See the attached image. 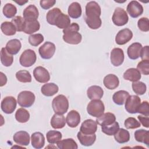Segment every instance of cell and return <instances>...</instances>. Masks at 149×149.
Masks as SVG:
<instances>
[{
    "instance_id": "cell-54",
    "label": "cell",
    "mask_w": 149,
    "mask_h": 149,
    "mask_svg": "<svg viewBox=\"0 0 149 149\" xmlns=\"http://www.w3.org/2000/svg\"><path fill=\"white\" fill-rule=\"evenodd\" d=\"M1 74V83H0V86L2 87L4 85H5L6 84L7 82V77L6 76V75L3 73L2 72L0 73Z\"/></svg>"
},
{
    "instance_id": "cell-17",
    "label": "cell",
    "mask_w": 149,
    "mask_h": 149,
    "mask_svg": "<svg viewBox=\"0 0 149 149\" xmlns=\"http://www.w3.org/2000/svg\"><path fill=\"white\" fill-rule=\"evenodd\" d=\"M13 141L22 146H28L30 143V135L26 131H19L15 133L13 136Z\"/></svg>"
},
{
    "instance_id": "cell-34",
    "label": "cell",
    "mask_w": 149,
    "mask_h": 149,
    "mask_svg": "<svg viewBox=\"0 0 149 149\" xmlns=\"http://www.w3.org/2000/svg\"><path fill=\"white\" fill-rule=\"evenodd\" d=\"M57 147L59 149H77L78 148L76 142L72 138L59 141L57 143Z\"/></svg>"
},
{
    "instance_id": "cell-55",
    "label": "cell",
    "mask_w": 149,
    "mask_h": 149,
    "mask_svg": "<svg viewBox=\"0 0 149 149\" xmlns=\"http://www.w3.org/2000/svg\"><path fill=\"white\" fill-rule=\"evenodd\" d=\"M15 2L16 3H17V4H19V5L22 6V5H23L24 4L26 3L27 2H28V1H22V0H20V1H15Z\"/></svg>"
},
{
    "instance_id": "cell-33",
    "label": "cell",
    "mask_w": 149,
    "mask_h": 149,
    "mask_svg": "<svg viewBox=\"0 0 149 149\" xmlns=\"http://www.w3.org/2000/svg\"><path fill=\"white\" fill-rule=\"evenodd\" d=\"M115 140L120 144H123L127 143L130 140L129 132L123 128L119 129L118 132L114 134Z\"/></svg>"
},
{
    "instance_id": "cell-47",
    "label": "cell",
    "mask_w": 149,
    "mask_h": 149,
    "mask_svg": "<svg viewBox=\"0 0 149 149\" xmlns=\"http://www.w3.org/2000/svg\"><path fill=\"white\" fill-rule=\"evenodd\" d=\"M137 69L144 75L149 74V60H142L138 63Z\"/></svg>"
},
{
    "instance_id": "cell-28",
    "label": "cell",
    "mask_w": 149,
    "mask_h": 149,
    "mask_svg": "<svg viewBox=\"0 0 149 149\" xmlns=\"http://www.w3.org/2000/svg\"><path fill=\"white\" fill-rule=\"evenodd\" d=\"M68 12L69 16L73 19H77L80 17L82 13L80 4L77 2H72L68 8Z\"/></svg>"
},
{
    "instance_id": "cell-11",
    "label": "cell",
    "mask_w": 149,
    "mask_h": 149,
    "mask_svg": "<svg viewBox=\"0 0 149 149\" xmlns=\"http://www.w3.org/2000/svg\"><path fill=\"white\" fill-rule=\"evenodd\" d=\"M33 76L36 81L41 83H45L50 80L49 72L42 66H37L33 70Z\"/></svg>"
},
{
    "instance_id": "cell-12",
    "label": "cell",
    "mask_w": 149,
    "mask_h": 149,
    "mask_svg": "<svg viewBox=\"0 0 149 149\" xmlns=\"http://www.w3.org/2000/svg\"><path fill=\"white\" fill-rule=\"evenodd\" d=\"M127 12L133 18H137L143 13V6L137 1H130L127 6Z\"/></svg>"
},
{
    "instance_id": "cell-32",
    "label": "cell",
    "mask_w": 149,
    "mask_h": 149,
    "mask_svg": "<svg viewBox=\"0 0 149 149\" xmlns=\"http://www.w3.org/2000/svg\"><path fill=\"white\" fill-rule=\"evenodd\" d=\"M135 140L140 143H142L149 146V132L144 129L137 130L134 132Z\"/></svg>"
},
{
    "instance_id": "cell-6",
    "label": "cell",
    "mask_w": 149,
    "mask_h": 149,
    "mask_svg": "<svg viewBox=\"0 0 149 149\" xmlns=\"http://www.w3.org/2000/svg\"><path fill=\"white\" fill-rule=\"evenodd\" d=\"M37 60L36 52L31 49H27L23 51L19 58L20 64L24 67L28 68L33 65Z\"/></svg>"
},
{
    "instance_id": "cell-3",
    "label": "cell",
    "mask_w": 149,
    "mask_h": 149,
    "mask_svg": "<svg viewBox=\"0 0 149 149\" xmlns=\"http://www.w3.org/2000/svg\"><path fill=\"white\" fill-rule=\"evenodd\" d=\"M105 107L103 102L100 100H93L87 105V113L95 118L100 116L104 113Z\"/></svg>"
},
{
    "instance_id": "cell-13",
    "label": "cell",
    "mask_w": 149,
    "mask_h": 149,
    "mask_svg": "<svg viewBox=\"0 0 149 149\" xmlns=\"http://www.w3.org/2000/svg\"><path fill=\"white\" fill-rule=\"evenodd\" d=\"M124 52L121 48H115L111 51L110 59L111 63L114 66L116 67L121 65L124 61Z\"/></svg>"
},
{
    "instance_id": "cell-50",
    "label": "cell",
    "mask_w": 149,
    "mask_h": 149,
    "mask_svg": "<svg viewBox=\"0 0 149 149\" xmlns=\"http://www.w3.org/2000/svg\"><path fill=\"white\" fill-rule=\"evenodd\" d=\"M137 113H141L146 116H149V104L148 101H144L140 103L137 110Z\"/></svg>"
},
{
    "instance_id": "cell-16",
    "label": "cell",
    "mask_w": 149,
    "mask_h": 149,
    "mask_svg": "<svg viewBox=\"0 0 149 149\" xmlns=\"http://www.w3.org/2000/svg\"><path fill=\"white\" fill-rule=\"evenodd\" d=\"M23 18L26 21L37 20L39 16L37 8L34 5H30L23 10Z\"/></svg>"
},
{
    "instance_id": "cell-29",
    "label": "cell",
    "mask_w": 149,
    "mask_h": 149,
    "mask_svg": "<svg viewBox=\"0 0 149 149\" xmlns=\"http://www.w3.org/2000/svg\"><path fill=\"white\" fill-rule=\"evenodd\" d=\"M66 124L65 118L63 115L55 113L51 119V125L55 129H62Z\"/></svg>"
},
{
    "instance_id": "cell-46",
    "label": "cell",
    "mask_w": 149,
    "mask_h": 149,
    "mask_svg": "<svg viewBox=\"0 0 149 149\" xmlns=\"http://www.w3.org/2000/svg\"><path fill=\"white\" fill-rule=\"evenodd\" d=\"M11 22L14 24L17 31H23L25 24V20L20 16H16L14 17Z\"/></svg>"
},
{
    "instance_id": "cell-4",
    "label": "cell",
    "mask_w": 149,
    "mask_h": 149,
    "mask_svg": "<svg viewBox=\"0 0 149 149\" xmlns=\"http://www.w3.org/2000/svg\"><path fill=\"white\" fill-rule=\"evenodd\" d=\"M101 14V9L99 4L95 1H90L86 6L84 19H98Z\"/></svg>"
},
{
    "instance_id": "cell-49",
    "label": "cell",
    "mask_w": 149,
    "mask_h": 149,
    "mask_svg": "<svg viewBox=\"0 0 149 149\" xmlns=\"http://www.w3.org/2000/svg\"><path fill=\"white\" fill-rule=\"evenodd\" d=\"M139 29L144 32L149 31V20L147 17H141L137 22Z\"/></svg>"
},
{
    "instance_id": "cell-18",
    "label": "cell",
    "mask_w": 149,
    "mask_h": 149,
    "mask_svg": "<svg viewBox=\"0 0 149 149\" xmlns=\"http://www.w3.org/2000/svg\"><path fill=\"white\" fill-rule=\"evenodd\" d=\"M143 47L139 42H134L129 46L127 49L128 57L132 60L138 59L140 56L141 51Z\"/></svg>"
},
{
    "instance_id": "cell-37",
    "label": "cell",
    "mask_w": 149,
    "mask_h": 149,
    "mask_svg": "<svg viewBox=\"0 0 149 149\" xmlns=\"http://www.w3.org/2000/svg\"><path fill=\"white\" fill-rule=\"evenodd\" d=\"M2 32L6 36H11L15 34L16 29L11 22H4L1 25Z\"/></svg>"
},
{
    "instance_id": "cell-24",
    "label": "cell",
    "mask_w": 149,
    "mask_h": 149,
    "mask_svg": "<svg viewBox=\"0 0 149 149\" xmlns=\"http://www.w3.org/2000/svg\"><path fill=\"white\" fill-rule=\"evenodd\" d=\"M31 141L33 147L40 149L44 146L45 137L41 132H34L31 136Z\"/></svg>"
},
{
    "instance_id": "cell-30",
    "label": "cell",
    "mask_w": 149,
    "mask_h": 149,
    "mask_svg": "<svg viewBox=\"0 0 149 149\" xmlns=\"http://www.w3.org/2000/svg\"><path fill=\"white\" fill-rule=\"evenodd\" d=\"M129 93L125 90H119L115 92L112 96L113 101L118 105H123L129 96Z\"/></svg>"
},
{
    "instance_id": "cell-35",
    "label": "cell",
    "mask_w": 149,
    "mask_h": 149,
    "mask_svg": "<svg viewBox=\"0 0 149 149\" xmlns=\"http://www.w3.org/2000/svg\"><path fill=\"white\" fill-rule=\"evenodd\" d=\"M70 19L69 16L62 12L58 16L55 22V26L58 27L59 29H65L70 24Z\"/></svg>"
},
{
    "instance_id": "cell-9",
    "label": "cell",
    "mask_w": 149,
    "mask_h": 149,
    "mask_svg": "<svg viewBox=\"0 0 149 149\" xmlns=\"http://www.w3.org/2000/svg\"><path fill=\"white\" fill-rule=\"evenodd\" d=\"M141 103V99L138 95H129L125 102V109L130 113H137L139 107Z\"/></svg>"
},
{
    "instance_id": "cell-44",
    "label": "cell",
    "mask_w": 149,
    "mask_h": 149,
    "mask_svg": "<svg viewBox=\"0 0 149 149\" xmlns=\"http://www.w3.org/2000/svg\"><path fill=\"white\" fill-rule=\"evenodd\" d=\"M132 87L133 91L136 94L140 95H143L147 90V86L146 84L139 81L133 82Z\"/></svg>"
},
{
    "instance_id": "cell-19",
    "label": "cell",
    "mask_w": 149,
    "mask_h": 149,
    "mask_svg": "<svg viewBox=\"0 0 149 149\" xmlns=\"http://www.w3.org/2000/svg\"><path fill=\"white\" fill-rule=\"evenodd\" d=\"M66 122L68 125L72 128L77 127L80 122V115L76 110H71L67 115Z\"/></svg>"
},
{
    "instance_id": "cell-5",
    "label": "cell",
    "mask_w": 149,
    "mask_h": 149,
    "mask_svg": "<svg viewBox=\"0 0 149 149\" xmlns=\"http://www.w3.org/2000/svg\"><path fill=\"white\" fill-rule=\"evenodd\" d=\"M34 94L30 91H23L17 95V103L23 108H29L33 105L35 101Z\"/></svg>"
},
{
    "instance_id": "cell-45",
    "label": "cell",
    "mask_w": 149,
    "mask_h": 149,
    "mask_svg": "<svg viewBox=\"0 0 149 149\" xmlns=\"http://www.w3.org/2000/svg\"><path fill=\"white\" fill-rule=\"evenodd\" d=\"M44 40V36L41 34H31L29 37V42L33 47H37Z\"/></svg>"
},
{
    "instance_id": "cell-41",
    "label": "cell",
    "mask_w": 149,
    "mask_h": 149,
    "mask_svg": "<svg viewBox=\"0 0 149 149\" xmlns=\"http://www.w3.org/2000/svg\"><path fill=\"white\" fill-rule=\"evenodd\" d=\"M119 125L118 122H114L113 123L101 126L102 132L108 136H113L119 130Z\"/></svg>"
},
{
    "instance_id": "cell-39",
    "label": "cell",
    "mask_w": 149,
    "mask_h": 149,
    "mask_svg": "<svg viewBox=\"0 0 149 149\" xmlns=\"http://www.w3.org/2000/svg\"><path fill=\"white\" fill-rule=\"evenodd\" d=\"M15 118L20 123H26L30 119V113L27 110L23 108H19L15 113Z\"/></svg>"
},
{
    "instance_id": "cell-31",
    "label": "cell",
    "mask_w": 149,
    "mask_h": 149,
    "mask_svg": "<svg viewBox=\"0 0 149 149\" xmlns=\"http://www.w3.org/2000/svg\"><path fill=\"white\" fill-rule=\"evenodd\" d=\"M40 28V24L39 22L37 20L33 21H26L25 20L24 27L23 32L27 34H31L39 30Z\"/></svg>"
},
{
    "instance_id": "cell-8",
    "label": "cell",
    "mask_w": 149,
    "mask_h": 149,
    "mask_svg": "<svg viewBox=\"0 0 149 149\" xmlns=\"http://www.w3.org/2000/svg\"><path fill=\"white\" fill-rule=\"evenodd\" d=\"M55 50V44L51 42L47 41L39 48L38 52L42 59H49L53 56Z\"/></svg>"
},
{
    "instance_id": "cell-51",
    "label": "cell",
    "mask_w": 149,
    "mask_h": 149,
    "mask_svg": "<svg viewBox=\"0 0 149 149\" xmlns=\"http://www.w3.org/2000/svg\"><path fill=\"white\" fill-rule=\"evenodd\" d=\"M56 3L55 0H41L40 2V6L45 9H49L51 7H52Z\"/></svg>"
},
{
    "instance_id": "cell-42",
    "label": "cell",
    "mask_w": 149,
    "mask_h": 149,
    "mask_svg": "<svg viewBox=\"0 0 149 149\" xmlns=\"http://www.w3.org/2000/svg\"><path fill=\"white\" fill-rule=\"evenodd\" d=\"M2 12L3 15L6 17L12 18L15 17L17 13V8L14 5L10 3H8L4 5Z\"/></svg>"
},
{
    "instance_id": "cell-7",
    "label": "cell",
    "mask_w": 149,
    "mask_h": 149,
    "mask_svg": "<svg viewBox=\"0 0 149 149\" xmlns=\"http://www.w3.org/2000/svg\"><path fill=\"white\" fill-rule=\"evenodd\" d=\"M112 20L115 25L123 26L128 22L129 17L126 12L123 8L118 7L115 9Z\"/></svg>"
},
{
    "instance_id": "cell-23",
    "label": "cell",
    "mask_w": 149,
    "mask_h": 149,
    "mask_svg": "<svg viewBox=\"0 0 149 149\" xmlns=\"http://www.w3.org/2000/svg\"><path fill=\"white\" fill-rule=\"evenodd\" d=\"M116 120L115 115L111 112H107L103 113L100 116L97 118L96 122L99 125L106 126L113 123Z\"/></svg>"
},
{
    "instance_id": "cell-2",
    "label": "cell",
    "mask_w": 149,
    "mask_h": 149,
    "mask_svg": "<svg viewBox=\"0 0 149 149\" xmlns=\"http://www.w3.org/2000/svg\"><path fill=\"white\" fill-rule=\"evenodd\" d=\"M52 107L55 113L63 115L68 110L69 101L64 95L59 94L53 99Z\"/></svg>"
},
{
    "instance_id": "cell-53",
    "label": "cell",
    "mask_w": 149,
    "mask_h": 149,
    "mask_svg": "<svg viewBox=\"0 0 149 149\" xmlns=\"http://www.w3.org/2000/svg\"><path fill=\"white\" fill-rule=\"evenodd\" d=\"M137 118L140 122L142 124V125L148 128L149 127V118L148 116H141V115H139L137 116Z\"/></svg>"
},
{
    "instance_id": "cell-40",
    "label": "cell",
    "mask_w": 149,
    "mask_h": 149,
    "mask_svg": "<svg viewBox=\"0 0 149 149\" xmlns=\"http://www.w3.org/2000/svg\"><path fill=\"white\" fill-rule=\"evenodd\" d=\"M47 141L50 144H55L60 141L62 137V133L56 130H49L46 134Z\"/></svg>"
},
{
    "instance_id": "cell-21",
    "label": "cell",
    "mask_w": 149,
    "mask_h": 149,
    "mask_svg": "<svg viewBox=\"0 0 149 149\" xmlns=\"http://www.w3.org/2000/svg\"><path fill=\"white\" fill-rule=\"evenodd\" d=\"M104 85L109 90H113L117 88L119 84L118 77L113 74H109L105 76L103 80Z\"/></svg>"
},
{
    "instance_id": "cell-27",
    "label": "cell",
    "mask_w": 149,
    "mask_h": 149,
    "mask_svg": "<svg viewBox=\"0 0 149 149\" xmlns=\"http://www.w3.org/2000/svg\"><path fill=\"white\" fill-rule=\"evenodd\" d=\"M123 78L128 81L134 82L139 81L141 79V73L136 68H129L123 73Z\"/></svg>"
},
{
    "instance_id": "cell-36",
    "label": "cell",
    "mask_w": 149,
    "mask_h": 149,
    "mask_svg": "<svg viewBox=\"0 0 149 149\" xmlns=\"http://www.w3.org/2000/svg\"><path fill=\"white\" fill-rule=\"evenodd\" d=\"M1 62L2 64L8 67L12 65L13 62V57L12 55L10 54L5 48H2L1 51Z\"/></svg>"
},
{
    "instance_id": "cell-15",
    "label": "cell",
    "mask_w": 149,
    "mask_h": 149,
    "mask_svg": "<svg viewBox=\"0 0 149 149\" xmlns=\"http://www.w3.org/2000/svg\"><path fill=\"white\" fill-rule=\"evenodd\" d=\"M97 130V123L96 121L88 119L85 120L81 125L80 132L85 134H94Z\"/></svg>"
},
{
    "instance_id": "cell-14",
    "label": "cell",
    "mask_w": 149,
    "mask_h": 149,
    "mask_svg": "<svg viewBox=\"0 0 149 149\" xmlns=\"http://www.w3.org/2000/svg\"><path fill=\"white\" fill-rule=\"evenodd\" d=\"M133 37V33L129 29H123L117 33L115 42L118 45H124L128 42Z\"/></svg>"
},
{
    "instance_id": "cell-25",
    "label": "cell",
    "mask_w": 149,
    "mask_h": 149,
    "mask_svg": "<svg viewBox=\"0 0 149 149\" xmlns=\"http://www.w3.org/2000/svg\"><path fill=\"white\" fill-rule=\"evenodd\" d=\"M22 44L18 39H12L9 40L6 44L5 48L11 55H16L20 50Z\"/></svg>"
},
{
    "instance_id": "cell-1",
    "label": "cell",
    "mask_w": 149,
    "mask_h": 149,
    "mask_svg": "<svg viewBox=\"0 0 149 149\" xmlns=\"http://www.w3.org/2000/svg\"><path fill=\"white\" fill-rule=\"evenodd\" d=\"M79 26L76 23L70 24L68 27L63 30V40L69 44L76 45L79 44L82 40V36L78 31L79 30Z\"/></svg>"
},
{
    "instance_id": "cell-26",
    "label": "cell",
    "mask_w": 149,
    "mask_h": 149,
    "mask_svg": "<svg viewBox=\"0 0 149 149\" xmlns=\"http://www.w3.org/2000/svg\"><path fill=\"white\" fill-rule=\"evenodd\" d=\"M58 86L54 83H49L44 84L41 88V92L46 97H51L58 92Z\"/></svg>"
},
{
    "instance_id": "cell-10",
    "label": "cell",
    "mask_w": 149,
    "mask_h": 149,
    "mask_svg": "<svg viewBox=\"0 0 149 149\" xmlns=\"http://www.w3.org/2000/svg\"><path fill=\"white\" fill-rule=\"evenodd\" d=\"M17 101L15 97L12 96L5 97L1 101V108L2 111L6 113H12L16 108Z\"/></svg>"
},
{
    "instance_id": "cell-52",
    "label": "cell",
    "mask_w": 149,
    "mask_h": 149,
    "mask_svg": "<svg viewBox=\"0 0 149 149\" xmlns=\"http://www.w3.org/2000/svg\"><path fill=\"white\" fill-rule=\"evenodd\" d=\"M140 56L142 60H149V48L148 45L142 48Z\"/></svg>"
},
{
    "instance_id": "cell-20",
    "label": "cell",
    "mask_w": 149,
    "mask_h": 149,
    "mask_svg": "<svg viewBox=\"0 0 149 149\" xmlns=\"http://www.w3.org/2000/svg\"><path fill=\"white\" fill-rule=\"evenodd\" d=\"M87 95L91 100H100L104 95V90L99 86H91L87 89Z\"/></svg>"
},
{
    "instance_id": "cell-43",
    "label": "cell",
    "mask_w": 149,
    "mask_h": 149,
    "mask_svg": "<svg viewBox=\"0 0 149 149\" xmlns=\"http://www.w3.org/2000/svg\"><path fill=\"white\" fill-rule=\"evenodd\" d=\"M16 78L22 83H30L31 81V76L30 72L26 70L17 71L16 73Z\"/></svg>"
},
{
    "instance_id": "cell-38",
    "label": "cell",
    "mask_w": 149,
    "mask_h": 149,
    "mask_svg": "<svg viewBox=\"0 0 149 149\" xmlns=\"http://www.w3.org/2000/svg\"><path fill=\"white\" fill-rule=\"evenodd\" d=\"M62 13L60 9L58 8H54L49 10L46 15V19L47 22L51 25L55 26V22L58 16Z\"/></svg>"
},
{
    "instance_id": "cell-22",
    "label": "cell",
    "mask_w": 149,
    "mask_h": 149,
    "mask_svg": "<svg viewBox=\"0 0 149 149\" xmlns=\"http://www.w3.org/2000/svg\"><path fill=\"white\" fill-rule=\"evenodd\" d=\"M77 137L80 144L86 147L92 146L96 140V135L95 133L93 134H85L79 132L77 133Z\"/></svg>"
},
{
    "instance_id": "cell-48",
    "label": "cell",
    "mask_w": 149,
    "mask_h": 149,
    "mask_svg": "<svg viewBox=\"0 0 149 149\" xmlns=\"http://www.w3.org/2000/svg\"><path fill=\"white\" fill-rule=\"evenodd\" d=\"M124 125L127 129H133L140 127V123L134 118H127L124 122Z\"/></svg>"
}]
</instances>
